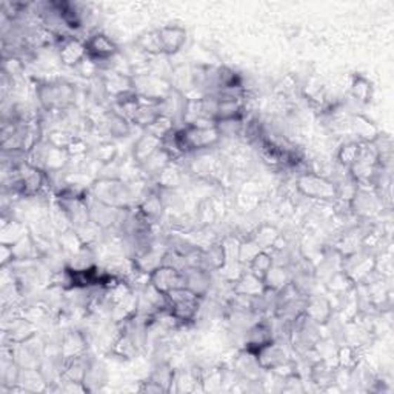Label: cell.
<instances>
[{"mask_svg": "<svg viewBox=\"0 0 394 394\" xmlns=\"http://www.w3.org/2000/svg\"><path fill=\"white\" fill-rule=\"evenodd\" d=\"M88 196L103 205L116 208V210H126V208H131L136 204L139 192L134 190L133 183H128L119 178H100L94 179L90 190H88Z\"/></svg>", "mask_w": 394, "mask_h": 394, "instance_id": "cell-1", "label": "cell"}, {"mask_svg": "<svg viewBox=\"0 0 394 394\" xmlns=\"http://www.w3.org/2000/svg\"><path fill=\"white\" fill-rule=\"evenodd\" d=\"M174 150L179 155L199 152L216 147L222 136L216 125H183L171 136Z\"/></svg>", "mask_w": 394, "mask_h": 394, "instance_id": "cell-2", "label": "cell"}, {"mask_svg": "<svg viewBox=\"0 0 394 394\" xmlns=\"http://www.w3.org/2000/svg\"><path fill=\"white\" fill-rule=\"evenodd\" d=\"M39 105L46 112H62L76 103V86L63 80L40 82L36 86Z\"/></svg>", "mask_w": 394, "mask_h": 394, "instance_id": "cell-3", "label": "cell"}, {"mask_svg": "<svg viewBox=\"0 0 394 394\" xmlns=\"http://www.w3.org/2000/svg\"><path fill=\"white\" fill-rule=\"evenodd\" d=\"M296 190L302 196L311 200H319V202H334L339 197V188L334 180L313 171L297 176Z\"/></svg>", "mask_w": 394, "mask_h": 394, "instance_id": "cell-4", "label": "cell"}, {"mask_svg": "<svg viewBox=\"0 0 394 394\" xmlns=\"http://www.w3.org/2000/svg\"><path fill=\"white\" fill-rule=\"evenodd\" d=\"M165 296L168 301V311L171 313L179 324H187L196 319L202 297L196 296L185 287L173 289Z\"/></svg>", "mask_w": 394, "mask_h": 394, "instance_id": "cell-5", "label": "cell"}, {"mask_svg": "<svg viewBox=\"0 0 394 394\" xmlns=\"http://www.w3.org/2000/svg\"><path fill=\"white\" fill-rule=\"evenodd\" d=\"M100 85L103 94L112 100L122 98V96L128 93L136 91L133 76L114 70H102Z\"/></svg>", "mask_w": 394, "mask_h": 394, "instance_id": "cell-6", "label": "cell"}, {"mask_svg": "<svg viewBox=\"0 0 394 394\" xmlns=\"http://www.w3.org/2000/svg\"><path fill=\"white\" fill-rule=\"evenodd\" d=\"M86 46V58L99 65L102 63H110L119 54V46L114 40L103 33H94L85 40Z\"/></svg>", "mask_w": 394, "mask_h": 394, "instance_id": "cell-7", "label": "cell"}, {"mask_svg": "<svg viewBox=\"0 0 394 394\" xmlns=\"http://www.w3.org/2000/svg\"><path fill=\"white\" fill-rule=\"evenodd\" d=\"M333 315V303L325 296H308L303 302V316L317 327L328 325Z\"/></svg>", "mask_w": 394, "mask_h": 394, "instance_id": "cell-8", "label": "cell"}, {"mask_svg": "<svg viewBox=\"0 0 394 394\" xmlns=\"http://www.w3.org/2000/svg\"><path fill=\"white\" fill-rule=\"evenodd\" d=\"M148 282L164 294H168L170 291H173V289L185 287V279L182 271L166 263L160 265L159 268L151 272L148 277Z\"/></svg>", "mask_w": 394, "mask_h": 394, "instance_id": "cell-9", "label": "cell"}, {"mask_svg": "<svg viewBox=\"0 0 394 394\" xmlns=\"http://www.w3.org/2000/svg\"><path fill=\"white\" fill-rule=\"evenodd\" d=\"M86 59L85 40L77 37L63 36L59 40V60L62 65L77 68Z\"/></svg>", "mask_w": 394, "mask_h": 394, "instance_id": "cell-10", "label": "cell"}, {"mask_svg": "<svg viewBox=\"0 0 394 394\" xmlns=\"http://www.w3.org/2000/svg\"><path fill=\"white\" fill-rule=\"evenodd\" d=\"M276 339L275 329H272L271 324L267 320H261L254 325L248 328V331L245 334V351L256 355L265 345H268Z\"/></svg>", "mask_w": 394, "mask_h": 394, "instance_id": "cell-11", "label": "cell"}, {"mask_svg": "<svg viewBox=\"0 0 394 394\" xmlns=\"http://www.w3.org/2000/svg\"><path fill=\"white\" fill-rule=\"evenodd\" d=\"M182 275L185 279V288L195 293L199 297H204L210 293L211 288V271L197 267H185L182 270Z\"/></svg>", "mask_w": 394, "mask_h": 394, "instance_id": "cell-12", "label": "cell"}, {"mask_svg": "<svg viewBox=\"0 0 394 394\" xmlns=\"http://www.w3.org/2000/svg\"><path fill=\"white\" fill-rule=\"evenodd\" d=\"M160 44H162L164 55H174L180 53L185 42H187V29L179 25H165L157 29Z\"/></svg>", "mask_w": 394, "mask_h": 394, "instance_id": "cell-13", "label": "cell"}, {"mask_svg": "<svg viewBox=\"0 0 394 394\" xmlns=\"http://www.w3.org/2000/svg\"><path fill=\"white\" fill-rule=\"evenodd\" d=\"M162 147H164L162 139H159V138H156V136L143 131L140 138L133 145V151H131L133 160L140 166L147 162L151 156H155Z\"/></svg>", "mask_w": 394, "mask_h": 394, "instance_id": "cell-14", "label": "cell"}, {"mask_svg": "<svg viewBox=\"0 0 394 394\" xmlns=\"http://www.w3.org/2000/svg\"><path fill=\"white\" fill-rule=\"evenodd\" d=\"M86 202L88 206H90V219L96 225H99L102 230H107L112 227L116 222H119L122 210H116V208L103 205L90 196H86Z\"/></svg>", "mask_w": 394, "mask_h": 394, "instance_id": "cell-15", "label": "cell"}, {"mask_svg": "<svg viewBox=\"0 0 394 394\" xmlns=\"http://www.w3.org/2000/svg\"><path fill=\"white\" fill-rule=\"evenodd\" d=\"M256 359L259 362V365L262 367V369H275L277 365L284 364V362L289 360L288 353L285 351L284 345L277 343V341L275 339L272 342H270L268 345H265L259 351L256 353Z\"/></svg>", "mask_w": 394, "mask_h": 394, "instance_id": "cell-16", "label": "cell"}, {"mask_svg": "<svg viewBox=\"0 0 394 394\" xmlns=\"http://www.w3.org/2000/svg\"><path fill=\"white\" fill-rule=\"evenodd\" d=\"M217 98H219V102H217L216 110V124L244 117L245 108L242 99L230 98V96H217Z\"/></svg>", "mask_w": 394, "mask_h": 394, "instance_id": "cell-17", "label": "cell"}, {"mask_svg": "<svg viewBox=\"0 0 394 394\" xmlns=\"http://www.w3.org/2000/svg\"><path fill=\"white\" fill-rule=\"evenodd\" d=\"M140 98V96H139ZM160 103L162 102H155V100H147L140 98V107L136 110L134 114L130 117V122L131 125H136L142 128L145 131L147 128L155 122L157 117H160L164 114L162 108H160Z\"/></svg>", "mask_w": 394, "mask_h": 394, "instance_id": "cell-18", "label": "cell"}, {"mask_svg": "<svg viewBox=\"0 0 394 394\" xmlns=\"http://www.w3.org/2000/svg\"><path fill=\"white\" fill-rule=\"evenodd\" d=\"M139 213L147 219L151 225L157 223L162 219V216L165 213V204L162 196L159 192H147L138 204Z\"/></svg>", "mask_w": 394, "mask_h": 394, "instance_id": "cell-19", "label": "cell"}, {"mask_svg": "<svg viewBox=\"0 0 394 394\" xmlns=\"http://www.w3.org/2000/svg\"><path fill=\"white\" fill-rule=\"evenodd\" d=\"M232 293L250 296V297H259L267 291H265L263 280L254 276L250 270H247L235 280V282H232Z\"/></svg>", "mask_w": 394, "mask_h": 394, "instance_id": "cell-20", "label": "cell"}, {"mask_svg": "<svg viewBox=\"0 0 394 394\" xmlns=\"http://www.w3.org/2000/svg\"><path fill=\"white\" fill-rule=\"evenodd\" d=\"M37 334V327L27 317L18 316L13 319V325L6 331V337L13 345L15 343H27Z\"/></svg>", "mask_w": 394, "mask_h": 394, "instance_id": "cell-21", "label": "cell"}, {"mask_svg": "<svg viewBox=\"0 0 394 394\" xmlns=\"http://www.w3.org/2000/svg\"><path fill=\"white\" fill-rule=\"evenodd\" d=\"M102 125L105 126L107 133L111 136V138L116 139H122L126 138V136L131 134V122L126 117H124L122 114H119L116 110H107L105 117L102 120Z\"/></svg>", "mask_w": 394, "mask_h": 394, "instance_id": "cell-22", "label": "cell"}, {"mask_svg": "<svg viewBox=\"0 0 394 394\" xmlns=\"http://www.w3.org/2000/svg\"><path fill=\"white\" fill-rule=\"evenodd\" d=\"M337 365L333 367L327 359H319L310 368V379L319 388H328L336 383Z\"/></svg>", "mask_w": 394, "mask_h": 394, "instance_id": "cell-23", "label": "cell"}, {"mask_svg": "<svg viewBox=\"0 0 394 394\" xmlns=\"http://www.w3.org/2000/svg\"><path fill=\"white\" fill-rule=\"evenodd\" d=\"M85 351H86V339L82 333L70 331L62 337L60 357L63 362L82 356L85 355Z\"/></svg>", "mask_w": 394, "mask_h": 394, "instance_id": "cell-24", "label": "cell"}, {"mask_svg": "<svg viewBox=\"0 0 394 394\" xmlns=\"http://www.w3.org/2000/svg\"><path fill=\"white\" fill-rule=\"evenodd\" d=\"M351 128L353 133L357 136V142H373L381 134L379 126H377L372 119L364 114L351 116Z\"/></svg>", "mask_w": 394, "mask_h": 394, "instance_id": "cell-25", "label": "cell"}, {"mask_svg": "<svg viewBox=\"0 0 394 394\" xmlns=\"http://www.w3.org/2000/svg\"><path fill=\"white\" fill-rule=\"evenodd\" d=\"M291 284V276H289V271L282 267V265L275 263L270 268V271L263 277V285L265 291L267 293H279L282 291L285 287Z\"/></svg>", "mask_w": 394, "mask_h": 394, "instance_id": "cell-26", "label": "cell"}, {"mask_svg": "<svg viewBox=\"0 0 394 394\" xmlns=\"http://www.w3.org/2000/svg\"><path fill=\"white\" fill-rule=\"evenodd\" d=\"M108 383V373H107V368L103 367L102 364H99L98 360H91L90 368H88V372L85 374V379H84V385L88 393L91 391H99L102 390L105 385Z\"/></svg>", "mask_w": 394, "mask_h": 394, "instance_id": "cell-27", "label": "cell"}, {"mask_svg": "<svg viewBox=\"0 0 394 394\" xmlns=\"http://www.w3.org/2000/svg\"><path fill=\"white\" fill-rule=\"evenodd\" d=\"M20 387L25 388L27 393L46 391V379L39 368H22L19 382Z\"/></svg>", "mask_w": 394, "mask_h": 394, "instance_id": "cell-28", "label": "cell"}, {"mask_svg": "<svg viewBox=\"0 0 394 394\" xmlns=\"http://www.w3.org/2000/svg\"><path fill=\"white\" fill-rule=\"evenodd\" d=\"M136 48L143 54L151 55V58H157V55H164L162 44H160L157 29L147 31V33L140 34L134 42Z\"/></svg>", "mask_w": 394, "mask_h": 394, "instance_id": "cell-29", "label": "cell"}, {"mask_svg": "<svg viewBox=\"0 0 394 394\" xmlns=\"http://www.w3.org/2000/svg\"><path fill=\"white\" fill-rule=\"evenodd\" d=\"M350 94L359 103H364V105H367V103L373 100V84L369 82L365 76L355 74L350 84Z\"/></svg>", "mask_w": 394, "mask_h": 394, "instance_id": "cell-30", "label": "cell"}, {"mask_svg": "<svg viewBox=\"0 0 394 394\" xmlns=\"http://www.w3.org/2000/svg\"><path fill=\"white\" fill-rule=\"evenodd\" d=\"M48 223H50L53 231L58 232V235L72 228L68 216H67L65 210L62 208V205L59 204L58 199H54V202L50 206V211H48Z\"/></svg>", "mask_w": 394, "mask_h": 394, "instance_id": "cell-31", "label": "cell"}, {"mask_svg": "<svg viewBox=\"0 0 394 394\" xmlns=\"http://www.w3.org/2000/svg\"><path fill=\"white\" fill-rule=\"evenodd\" d=\"M182 173L179 168H176L173 164L165 166L162 171L156 176V185L160 190H168L173 191L176 188H179L182 185Z\"/></svg>", "mask_w": 394, "mask_h": 394, "instance_id": "cell-32", "label": "cell"}, {"mask_svg": "<svg viewBox=\"0 0 394 394\" xmlns=\"http://www.w3.org/2000/svg\"><path fill=\"white\" fill-rule=\"evenodd\" d=\"M29 232L28 227L20 221H10L5 222L2 227V244L13 247L14 244H18L22 237H25Z\"/></svg>", "mask_w": 394, "mask_h": 394, "instance_id": "cell-33", "label": "cell"}, {"mask_svg": "<svg viewBox=\"0 0 394 394\" xmlns=\"http://www.w3.org/2000/svg\"><path fill=\"white\" fill-rule=\"evenodd\" d=\"M150 381L157 383L165 393L173 390V383L176 379V372L168 364H159L148 377Z\"/></svg>", "mask_w": 394, "mask_h": 394, "instance_id": "cell-34", "label": "cell"}, {"mask_svg": "<svg viewBox=\"0 0 394 394\" xmlns=\"http://www.w3.org/2000/svg\"><path fill=\"white\" fill-rule=\"evenodd\" d=\"M336 365L345 369H355L359 365V351L355 345H341L336 350Z\"/></svg>", "mask_w": 394, "mask_h": 394, "instance_id": "cell-35", "label": "cell"}, {"mask_svg": "<svg viewBox=\"0 0 394 394\" xmlns=\"http://www.w3.org/2000/svg\"><path fill=\"white\" fill-rule=\"evenodd\" d=\"M176 130H178V128H176L174 120L170 116L162 114L160 117H157L145 131L156 136V138H159V139L165 140L170 138V136H173Z\"/></svg>", "mask_w": 394, "mask_h": 394, "instance_id": "cell-36", "label": "cell"}, {"mask_svg": "<svg viewBox=\"0 0 394 394\" xmlns=\"http://www.w3.org/2000/svg\"><path fill=\"white\" fill-rule=\"evenodd\" d=\"M272 265H275V259H272V256L267 250H262L257 253L250 262H248V270H250L254 276L263 280L265 275L270 271Z\"/></svg>", "mask_w": 394, "mask_h": 394, "instance_id": "cell-37", "label": "cell"}, {"mask_svg": "<svg viewBox=\"0 0 394 394\" xmlns=\"http://www.w3.org/2000/svg\"><path fill=\"white\" fill-rule=\"evenodd\" d=\"M355 287H356V284L353 282V279L343 270L334 272V275L329 277L328 284H327V288L329 289V291L334 294H339V296L347 294Z\"/></svg>", "mask_w": 394, "mask_h": 394, "instance_id": "cell-38", "label": "cell"}, {"mask_svg": "<svg viewBox=\"0 0 394 394\" xmlns=\"http://www.w3.org/2000/svg\"><path fill=\"white\" fill-rule=\"evenodd\" d=\"M58 242H59L62 250L70 256L79 253L85 247L82 240H80V237L77 236V232H76L74 228H71L65 232H60V235H58Z\"/></svg>", "mask_w": 394, "mask_h": 394, "instance_id": "cell-39", "label": "cell"}, {"mask_svg": "<svg viewBox=\"0 0 394 394\" xmlns=\"http://www.w3.org/2000/svg\"><path fill=\"white\" fill-rule=\"evenodd\" d=\"M359 152H360V142L351 140L343 143L339 151H337V162L348 170V168L356 162Z\"/></svg>", "mask_w": 394, "mask_h": 394, "instance_id": "cell-40", "label": "cell"}, {"mask_svg": "<svg viewBox=\"0 0 394 394\" xmlns=\"http://www.w3.org/2000/svg\"><path fill=\"white\" fill-rule=\"evenodd\" d=\"M77 134L71 133L68 130H63V128H58V130H51L50 133H48L45 136V140L50 145H53V147H55V148L67 151V148L70 147L71 142L74 140Z\"/></svg>", "mask_w": 394, "mask_h": 394, "instance_id": "cell-41", "label": "cell"}, {"mask_svg": "<svg viewBox=\"0 0 394 394\" xmlns=\"http://www.w3.org/2000/svg\"><path fill=\"white\" fill-rule=\"evenodd\" d=\"M94 160H98L102 165H110L114 162L119 156V150L112 142H102L93 151Z\"/></svg>", "mask_w": 394, "mask_h": 394, "instance_id": "cell-42", "label": "cell"}, {"mask_svg": "<svg viewBox=\"0 0 394 394\" xmlns=\"http://www.w3.org/2000/svg\"><path fill=\"white\" fill-rule=\"evenodd\" d=\"M74 230L85 247H93L96 242H98L100 237V232L103 231L99 225H96L93 221L86 222L85 225H82V227L74 228Z\"/></svg>", "mask_w": 394, "mask_h": 394, "instance_id": "cell-43", "label": "cell"}, {"mask_svg": "<svg viewBox=\"0 0 394 394\" xmlns=\"http://www.w3.org/2000/svg\"><path fill=\"white\" fill-rule=\"evenodd\" d=\"M88 143L80 138V136H76L74 140L71 142L70 147L67 148V152H68V156H70V160L71 159H76V157H84L86 156V152H88Z\"/></svg>", "mask_w": 394, "mask_h": 394, "instance_id": "cell-44", "label": "cell"}, {"mask_svg": "<svg viewBox=\"0 0 394 394\" xmlns=\"http://www.w3.org/2000/svg\"><path fill=\"white\" fill-rule=\"evenodd\" d=\"M23 65H22V60L18 58H5L4 59V74L8 76H18L19 72H22Z\"/></svg>", "mask_w": 394, "mask_h": 394, "instance_id": "cell-45", "label": "cell"}]
</instances>
